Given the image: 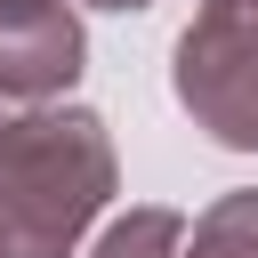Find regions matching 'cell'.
<instances>
[{
	"label": "cell",
	"mask_w": 258,
	"mask_h": 258,
	"mask_svg": "<svg viewBox=\"0 0 258 258\" xmlns=\"http://www.w3.org/2000/svg\"><path fill=\"white\" fill-rule=\"evenodd\" d=\"M177 105L234 153H258V16L234 0H202L177 40Z\"/></svg>",
	"instance_id": "7a4b0ae2"
},
{
	"label": "cell",
	"mask_w": 258,
	"mask_h": 258,
	"mask_svg": "<svg viewBox=\"0 0 258 258\" xmlns=\"http://www.w3.org/2000/svg\"><path fill=\"white\" fill-rule=\"evenodd\" d=\"M177 258H258V194H226L185 226Z\"/></svg>",
	"instance_id": "277c9868"
},
{
	"label": "cell",
	"mask_w": 258,
	"mask_h": 258,
	"mask_svg": "<svg viewBox=\"0 0 258 258\" xmlns=\"http://www.w3.org/2000/svg\"><path fill=\"white\" fill-rule=\"evenodd\" d=\"M24 8H48V0H0V16H24Z\"/></svg>",
	"instance_id": "8992f818"
},
{
	"label": "cell",
	"mask_w": 258,
	"mask_h": 258,
	"mask_svg": "<svg viewBox=\"0 0 258 258\" xmlns=\"http://www.w3.org/2000/svg\"><path fill=\"white\" fill-rule=\"evenodd\" d=\"M0 129H8V121H0Z\"/></svg>",
	"instance_id": "9c48e42d"
},
{
	"label": "cell",
	"mask_w": 258,
	"mask_h": 258,
	"mask_svg": "<svg viewBox=\"0 0 258 258\" xmlns=\"http://www.w3.org/2000/svg\"><path fill=\"white\" fill-rule=\"evenodd\" d=\"M177 250H185V218L177 210H129V218H113L97 234L89 258H177Z\"/></svg>",
	"instance_id": "5b68a950"
},
{
	"label": "cell",
	"mask_w": 258,
	"mask_h": 258,
	"mask_svg": "<svg viewBox=\"0 0 258 258\" xmlns=\"http://www.w3.org/2000/svg\"><path fill=\"white\" fill-rule=\"evenodd\" d=\"M73 73H81V16L64 0L0 16V97L48 105L56 89H73Z\"/></svg>",
	"instance_id": "3957f363"
},
{
	"label": "cell",
	"mask_w": 258,
	"mask_h": 258,
	"mask_svg": "<svg viewBox=\"0 0 258 258\" xmlns=\"http://www.w3.org/2000/svg\"><path fill=\"white\" fill-rule=\"evenodd\" d=\"M113 194V137L81 105H32L0 129V258H73Z\"/></svg>",
	"instance_id": "6da1fadb"
},
{
	"label": "cell",
	"mask_w": 258,
	"mask_h": 258,
	"mask_svg": "<svg viewBox=\"0 0 258 258\" xmlns=\"http://www.w3.org/2000/svg\"><path fill=\"white\" fill-rule=\"evenodd\" d=\"M89 8H153V0H89Z\"/></svg>",
	"instance_id": "52a82bcc"
},
{
	"label": "cell",
	"mask_w": 258,
	"mask_h": 258,
	"mask_svg": "<svg viewBox=\"0 0 258 258\" xmlns=\"http://www.w3.org/2000/svg\"><path fill=\"white\" fill-rule=\"evenodd\" d=\"M234 8H242V16H258V0H234Z\"/></svg>",
	"instance_id": "ba28073f"
}]
</instances>
